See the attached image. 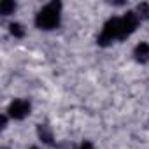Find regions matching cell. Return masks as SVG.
I'll list each match as a JSON object with an SVG mask.
<instances>
[{"mask_svg":"<svg viewBox=\"0 0 149 149\" xmlns=\"http://www.w3.org/2000/svg\"><path fill=\"white\" fill-rule=\"evenodd\" d=\"M60 11H61V4L60 2H49L47 6H44L37 16H35V25L40 30H53L60 25Z\"/></svg>","mask_w":149,"mask_h":149,"instance_id":"cell-1","label":"cell"},{"mask_svg":"<svg viewBox=\"0 0 149 149\" xmlns=\"http://www.w3.org/2000/svg\"><path fill=\"white\" fill-rule=\"evenodd\" d=\"M119 30H121V18H111L104 25V30H102V33L98 37V44L100 46H107L112 40L119 39Z\"/></svg>","mask_w":149,"mask_h":149,"instance_id":"cell-2","label":"cell"},{"mask_svg":"<svg viewBox=\"0 0 149 149\" xmlns=\"http://www.w3.org/2000/svg\"><path fill=\"white\" fill-rule=\"evenodd\" d=\"M139 25V16L135 13H126L123 18H121V30H119V39H126L130 37L135 28Z\"/></svg>","mask_w":149,"mask_h":149,"instance_id":"cell-3","label":"cell"},{"mask_svg":"<svg viewBox=\"0 0 149 149\" xmlns=\"http://www.w3.org/2000/svg\"><path fill=\"white\" fill-rule=\"evenodd\" d=\"M30 102L28 100H14L11 105H9V116L13 119H23L30 114Z\"/></svg>","mask_w":149,"mask_h":149,"instance_id":"cell-4","label":"cell"},{"mask_svg":"<svg viewBox=\"0 0 149 149\" xmlns=\"http://www.w3.org/2000/svg\"><path fill=\"white\" fill-rule=\"evenodd\" d=\"M133 56H135V60L140 61V63L147 61V60H149V44H147V42L137 44L135 49H133Z\"/></svg>","mask_w":149,"mask_h":149,"instance_id":"cell-5","label":"cell"},{"mask_svg":"<svg viewBox=\"0 0 149 149\" xmlns=\"http://www.w3.org/2000/svg\"><path fill=\"white\" fill-rule=\"evenodd\" d=\"M37 133H39V139H40L44 144H47V146L53 144V132H51V128H49L47 125H39Z\"/></svg>","mask_w":149,"mask_h":149,"instance_id":"cell-6","label":"cell"},{"mask_svg":"<svg viewBox=\"0 0 149 149\" xmlns=\"http://www.w3.org/2000/svg\"><path fill=\"white\" fill-rule=\"evenodd\" d=\"M16 11V4L14 2H9V0H6V2H2V6H0V13H2L4 16H9Z\"/></svg>","mask_w":149,"mask_h":149,"instance_id":"cell-7","label":"cell"},{"mask_svg":"<svg viewBox=\"0 0 149 149\" xmlns=\"http://www.w3.org/2000/svg\"><path fill=\"white\" fill-rule=\"evenodd\" d=\"M9 32H11L14 37H23V35H25V30H23V26H21L19 23H11V25H9Z\"/></svg>","mask_w":149,"mask_h":149,"instance_id":"cell-8","label":"cell"},{"mask_svg":"<svg viewBox=\"0 0 149 149\" xmlns=\"http://www.w3.org/2000/svg\"><path fill=\"white\" fill-rule=\"evenodd\" d=\"M139 13H140L144 18H147V16H149V6H147V4H140V6H139Z\"/></svg>","mask_w":149,"mask_h":149,"instance_id":"cell-9","label":"cell"},{"mask_svg":"<svg viewBox=\"0 0 149 149\" xmlns=\"http://www.w3.org/2000/svg\"><path fill=\"white\" fill-rule=\"evenodd\" d=\"M79 149H95V147H93V144H91V142H83Z\"/></svg>","mask_w":149,"mask_h":149,"instance_id":"cell-10","label":"cell"},{"mask_svg":"<svg viewBox=\"0 0 149 149\" xmlns=\"http://www.w3.org/2000/svg\"><path fill=\"white\" fill-rule=\"evenodd\" d=\"M30 149H37V147H30Z\"/></svg>","mask_w":149,"mask_h":149,"instance_id":"cell-11","label":"cell"}]
</instances>
